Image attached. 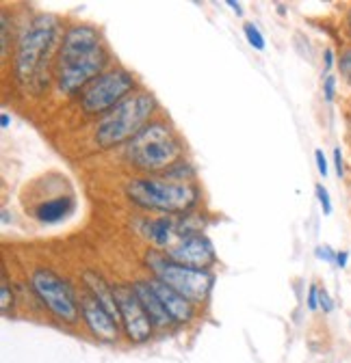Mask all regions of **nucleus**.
Segmentation results:
<instances>
[{"label": "nucleus", "instance_id": "b1692460", "mask_svg": "<svg viewBox=\"0 0 351 363\" xmlns=\"http://www.w3.org/2000/svg\"><path fill=\"white\" fill-rule=\"evenodd\" d=\"M7 50H9V18L3 11V59L7 57Z\"/></svg>", "mask_w": 351, "mask_h": 363}, {"label": "nucleus", "instance_id": "4468645a", "mask_svg": "<svg viewBox=\"0 0 351 363\" xmlns=\"http://www.w3.org/2000/svg\"><path fill=\"white\" fill-rule=\"evenodd\" d=\"M82 286L90 290L107 309L109 313L119 323V309H117V301H115V290L111 284H107V279L102 275H98L96 270H85L82 272Z\"/></svg>", "mask_w": 351, "mask_h": 363}, {"label": "nucleus", "instance_id": "7ed1b4c3", "mask_svg": "<svg viewBox=\"0 0 351 363\" xmlns=\"http://www.w3.org/2000/svg\"><path fill=\"white\" fill-rule=\"evenodd\" d=\"M128 199L146 210H158L165 214H185L195 208L200 189L193 182L171 177H137L126 186Z\"/></svg>", "mask_w": 351, "mask_h": 363}, {"label": "nucleus", "instance_id": "f257e3e1", "mask_svg": "<svg viewBox=\"0 0 351 363\" xmlns=\"http://www.w3.org/2000/svg\"><path fill=\"white\" fill-rule=\"evenodd\" d=\"M107 63L109 52L100 33L87 24L70 26L63 35L55 67L57 84L63 94L74 96L87 84H92L98 76H102Z\"/></svg>", "mask_w": 351, "mask_h": 363}, {"label": "nucleus", "instance_id": "bb28decb", "mask_svg": "<svg viewBox=\"0 0 351 363\" xmlns=\"http://www.w3.org/2000/svg\"><path fill=\"white\" fill-rule=\"evenodd\" d=\"M334 167H336V175H338V177H342V175H345V164H342L340 147H334Z\"/></svg>", "mask_w": 351, "mask_h": 363}, {"label": "nucleus", "instance_id": "393cba45", "mask_svg": "<svg viewBox=\"0 0 351 363\" xmlns=\"http://www.w3.org/2000/svg\"><path fill=\"white\" fill-rule=\"evenodd\" d=\"M308 309L310 311H317L319 309V288L313 284L310 290H308Z\"/></svg>", "mask_w": 351, "mask_h": 363}, {"label": "nucleus", "instance_id": "4be33fe9", "mask_svg": "<svg viewBox=\"0 0 351 363\" xmlns=\"http://www.w3.org/2000/svg\"><path fill=\"white\" fill-rule=\"evenodd\" d=\"M315 255L323 262H330V264H336V251H332V247L323 245V247H317Z\"/></svg>", "mask_w": 351, "mask_h": 363}, {"label": "nucleus", "instance_id": "20e7f679", "mask_svg": "<svg viewBox=\"0 0 351 363\" xmlns=\"http://www.w3.org/2000/svg\"><path fill=\"white\" fill-rule=\"evenodd\" d=\"M183 141L165 121H150L133 141L126 143V158L148 173L169 171L183 156Z\"/></svg>", "mask_w": 351, "mask_h": 363}, {"label": "nucleus", "instance_id": "6e6552de", "mask_svg": "<svg viewBox=\"0 0 351 363\" xmlns=\"http://www.w3.org/2000/svg\"><path fill=\"white\" fill-rule=\"evenodd\" d=\"M135 76L124 67L109 69L80 91V108L87 115H104L130 94H135Z\"/></svg>", "mask_w": 351, "mask_h": 363}, {"label": "nucleus", "instance_id": "c756f323", "mask_svg": "<svg viewBox=\"0 0 351 363\" xmlns=\"http://www.w3.org/2000/svg\"><path fill=\"white\" fill-rule=\"evenodd\" d=\"M9 125H11V119H9V115H7V113H3V115H0V128L7 130Z\"/></svg>", "mask_w": 351, "mask_h": 363}, {"label": "nucleus", "instance_id": "2f4dec72", "mask_svg": "<svg viewBox=\"0 0 351 363\" xmlns=\"http://www.w3.org/2000/svg\"><path fill=\"white\" fill-rule=\"evenodd\" d=\"M347 30H349V35H351V9H349V13H347Z\"/></svg>", "mask_w": 351, "mask_h": 363}, {"label": "nucleus", "instance_id": "412c9836", "mask_svg": "<svg viewBox=\"0 0 351 363\" xmlns=\"http://www.w3.org/2000/svg\"><path fill=\"white\" fill-rule=\"evenodd\" d=\"M323 94H325V100L328 102H334V96H336V78L332 74H325V80H323Z\"/></svg>", "mask_w": 351, "mask_h": 363}, {"label": "nucleus", "instance_id": "a211bd4d", "mask_svg": "<svg viewBox=\"0 0 351 363\" xmlns=\"http://www.w3.org/2000/svg\"><path fill=\"white\" fill-rule=\"evenodd\" d=\"M243 33H245V39L254 50H260V52L265 50V37H262V33L258 30L256 24H252V22L243 24Z\"/></svg>", "mask_w": 351, "mask_h": 363}, {"label": "nucleus", "instance_id": "9d476101", "mask_svg": "<svg viewBox=\"0 0 351 363\" xmlns=\"http://www.w3.org/2000/svg\"><path fill=\"white\" fill-rule=\"evenodd\" d=\"M78 307H80L82 323L98 342L115 344L119 340V323L85 286L78 292Z\"/></svg>", "mask_w": 351, "mask_h": 363}, {"label": "nucleus", "instance_id": "6ab92c4d", "mask_svg": "<svg viewBox=\"0 0 351 363\" xmlns=\"http://www.w3.org/2000/svg\"><path fill=\"white\" fill-rule=\"evenodd\" d=\"M315 193H317V199H319V203H321V210H323V214L325 216H330L332 214V199H330V193H328V189L323 186V184H317L315 186Z\"/></svg>", "mask_w": 351, "mask_h": 363}, {"label": "nucleus", "instance_id": "f8f14e48", "mask_svg": "<svg viewBox=\"0 0 351 363\" xmlns=\"http://www.w3.org/2000/svg\"><path fill=\"white\" fill-rule=\"evenodd\" d=\"M150 286L156 292V296L161 298V303H163L165 311L169 313L173 325H187V323L193 320L195 305L189 298H185L180 292H176L173 288H169L167 284H163V281H158L154 277L150 279Z\"/></svg>", "mask_w": 351, "mask_h": 363}, {"label": "nucleus", "instance_id": "aec40b11", "mask_svg": "<svg viewBox=\"0 0 351 363\" xmlns=\"http://www.w3.org/2000/svg\"><path fill=\"white\" fill-rule=\"evenodd\" d=\"M338 67H340V74L349 80L351 84V48H345L340 59H338Z\"/></svg>", "mask_w": 351, "mask_h": 363}, {"label": "nucleus", "instance_id": "423d86ee", "mask_svg": "<svg viewBox=\"0 0 351 363\" xmlns=\"http://www.w3.org/2000/svg\"><path fill=\"white\" fill-rule=\"evenodd\" d=\"M146 262L152 270V277L167 284L176 292H180L185 298H189L193 305L204 303L215 286V275L210 270H198L185 264L173 262L167 257V253L150 251L146 255Z\"/></svg>", "mask_w": 351, "mask_h": 363}, {"label": "nucleus", "instance_id": "39448f33", "mask_svg": "<svg viewBox=\"0 0 351 363\" xmlns=\"http://www.w3.org/2000/svg\"><path fill=\"white\" fill-rule=\"evenodd\" d=\"M57 39V18L41 13L28 22L22 30L16 48L14 72L20 84L37 80L43 69V63L50 59V50Z\"/></svg>", "mask_w": 351, "mask_h": 363}, {"label": "nucleus", "instance_id": "f03ea898", "mask_svg": "<svg viewBox=\"0 0 351 363\" xmlns=\"http://www.w3.org/2000/svg\"><path fill=\"white\" fill-rule=\"evenodd\" d=\"M156 111V100L148 91H135L115 108L104 113L96 123V143L104 150L133 141L150 123Z\"/></svg>", "mask_w": 351, "mask_h": 363}, {"label": "nucleus", "instance_id": "1a4fd4ad", "mask_svg": "<svg viewBox=\"0 0 351 363\" xmlns=\"http://www.w3.org/2000/svg\"><path fill=\"white\" fill-rule=\"evenodd\" d=\"M115 290V301H117V309H119V325L126 333V337L133 344H144L152 337L154 325L150 320L148 311L144 309L141 301L137 298L133 286H113Z\"/></svg>", "mask_w": 351, "mask_h": 363}, {"label": "nucleus", "instance_id": "9b49d317", "mask_svg": "<svg viewBox=\"0 0 351 363\" xmlns=\"http://www.w3.org/2000/svg\"><path fill=\"white\" fill-rule=\"evenodd\" d=\"M167 257H171L173 262H178V264L198 268V270H208L217 262L215 247L204 234L187 236L178 245L169 247Z\"/></svg>", "mask_w": 351, "mask_h": 363}, {"label": "nucleus", "instance_id": "ddd939ff", "mask_svg": "<svg viewBox=\"0 0 351 363\" xmlns=\"http://www.w3.org/2000/svg\"><path fill=\"white\" fill-rule=\"evenodd\" d=\"M133 290H135L137 298L141 301L144 309L148 311V315H150V320H152L154 329H167L169 325H173V323H171V318H169V313L165 311V307H163V303H161V298H158L156 292L152 290L150 279L135 281V284H133Z\"/></svg>", "mask_w": 351, "mask_h": 363}, {"label": "nucleus", "instance_id": "cd10ccee", "mask_svg": "<svg viewBox=\"0 0 351 363\" xmlns=\"http://www.w3.org/2000/svg\"><path fill=\"white\" fill-rule=\"evenodd\" d=\"M323 67H325V72H330L332 67H334V52H332V48H325V52H323Z\"/></svg>", "mask_w": 351, "mask_h": 363}, {"label": "nucleus", "instance_id": "dca6fc26", "mask_svg": "<svg viewBox=\"0 0 351 363\" xmlns=\"http://www.w3.org/2000/svg\"><path fill=\"white\" fill-rule=\"evenodd\" d=\"M72 210H74V199L61 195V197H55V199L39 203L35 208V218L41 223H59L65 216H70Z\"/></svg>", "mask_w": 351, "mask_h": 363}, {"label": "nucleus", "instance_id": "7c9ffc66", "mask_svg": "<svg viewBox=\"0 0 351 363\" xmlns=\"http://www.w3.org/2000/svg\"><path fill=\"white\" fill-rule=\"evenodd\" d=\"M228 7H232V9L237 11V16H243V9H241V5H239V3H234V0H228Z\"/></svg>", "mask_w": 351, "mask_h": 363}, {"label": "nucleus", "instance_id": "2eb2a0df", "mask_svg": "<svg viewBox=\"0 0 351 363\" xmlns=\"http://www.w3.org/2000/svg\"><path fill=\"white\" fill-rule=\"evenodd\" d=\"M176 232V223L171 216H158V218H148L141 223V234L154 242L156 247H169L171 236Z\"/></svg>", "mask_w": 351, "mask_h": 363}, {"label": "nucleus", "instance_id": "5701e85b", "mask_svg": "<svg viewBox=\"0 0 351 363\" xmlns=\"http://www.w3.org/2000/svg\"><path fill=\"white\" fill-rule=\"evenodd\" d=\"M319 307H321L325 313H332V311H334V301H332V296H330L325 290H319Z\"/></svg>", "mask_w": 351, "mask_h": 363}, {"label": "nucleus", "instance_id": "f3484780", "mask_svg": "<svg viewBox=\"0 0 351 363\" xmlns=\"http://www.w3.org/2000/svg\"><path fill=\"white\" fill-rule=\"evenodd\" d=\"M0 311H3L5 318L14 311V292H11V286H9L5 270H3V284H0Z\"/></svg>", "mask_w": 351, "mask_h": 363}, {"label": "nucleus", "instance_id": "a878e982", "mask_svg": "<svg viewBox=\"0 0 351 363\" xmlns=\"http://www.w3.org/2000/svg\"><path fill=\"white\" fill-rule=\"evenodd\" d=\"M315 160H317V169L323 177H328V160H325V154L323 150H317L315 152Z\"/></svg>", "mask_w": 351, "mask_h": 363}, {"label": "nucleus", "instance_id": "0eeeda50", "mask_svg": "<svg viewBox=\"0 0 351 363\" xmlns=\"http://www.w3.org/2000/svg\"><path fill=\"white\" fill-rule=\"evenodd\" d=\"M31 288L37 301L46 307L59 323L76 325L80 307H78V292L53 268H35L31 272Z\"/></svg>", "mask_w": 351, "mask_h": 363}, {"label": "nucleus", "instance_id": "c85d7f7f", "mask_svg": "<svg viewBox=\"0 0 351 363\" xmlns=\"http://www.w3.org/2000/svg\"><path fill=\"white\" fill-rule=\"evenodd\" d=\"M347 262H349V251H336V266L345 268Z\"/></svg>", "mask_w": 351, "mask_h": 363}]
</instances>
